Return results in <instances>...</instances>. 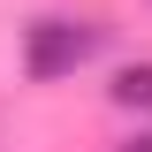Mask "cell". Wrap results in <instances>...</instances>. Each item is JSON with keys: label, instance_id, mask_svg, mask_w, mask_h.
I'll return each mask as SVG.
<instances>
[{"label": "cell", "instance_id": "obj_1", "mask_svg": "<svg viewBox=\"0 0 152 152\" xmlns=\"http://www.w3.org/2000/svg\"><path fill=\"white\" fill-rule=\"evenodd\" d=\"M91 53H99V23H84V15H38L23 31V76L31 84H61Z\"/></svg>", "mask_w": 152, "mask_h": 152}, {"label": "cell", "instance_id": "obj_3", "mask_svg": "<svg viewBox=\"0 0 152 152\" xmlns=\"http://www.w3.org/2000/svg\"><path fill=\"white\" fill-rule=\"evenodd\" d=\"M129 152H152V137H137V145H129Z\"/></svg>", "mask_w": 152, "mask_h": 152}, {"label": "cell", "instance_id": "obj_2", "mask_svg": "<svg viewBox=\"0 0 152 152\" xmlns=\"http://www.w3.org/2000/svg\"><path fill=\"white\" fill-rule=\"evenodd\" d=\"M114 107H152V61H129L114 76Z\"/></svg>", "mask_w": 152, "mask_h": 152}]
</instances>
